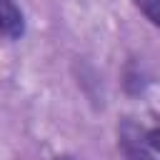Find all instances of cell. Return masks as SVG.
Listing matches in <instances>:
<instances>
[{"instance_id":"3957f363","label":"cell","mask_w":160,"mask_h":160,"mask_svg":"<svg viewBox=\"0 0 160 160\" xmlns=\"http://www.w3.org/2000/svg\"><path fill=\"white\" fill-rule=\"evenodd\" d=\"M148 145H150L152 150H158V152H160V128H158V130H152V132L148 135Z\"/></svg>"},{"instance_id":"6da1fadb","label":"cell","mask_w":160,"mask_h":160,"mask_svg":"<svg viewBox=\"0 0 160 160\" xmlns=\"http://www.w3.org/2000/svg\"><path fill=\"white\" fill-rule=\"evenodd\" d=\"M25 32V20L15 0H0V35L15 40Z\"/></svg>"},{"instance_id":"7a4b0ae2","label":"cell","mask_w":160,"mask_h":160,"mask_svg":"<svg viewBox=\"0 0 160 160\" xmlns=\"http://www.w3.org/2000/svg\"><path fill=\"white\" fill-rule=\"evenodd\" d=\"M135 5L142 10V15L160 28V0H135Z\"/></svg>"}]
</instances>
